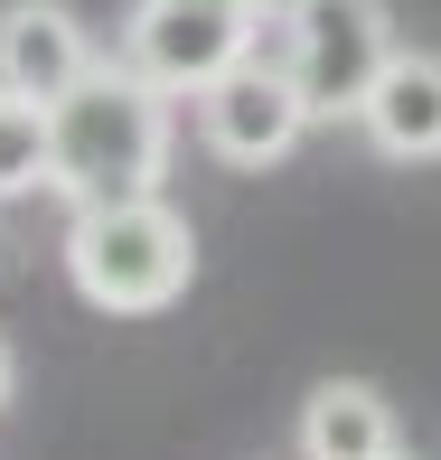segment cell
<instances>
[{"instance_id":"obj_1","label":"cell","mask_w":441,"mask_h":460,"mask_svg":"<svg viewBox=\"0 0 441 460\" xmlns=\"http://www.w3.org/2000/svg\"><path fill=\"white\" fill-rule=\"evenodd\" d=\"M57 132V160H48V188L66 207H122V198H160V179H170V151H179V113L170 94L151 85V75H132L113 57V66H94L85 85L48 113Z\"/></svg>"},{"instance_id":"obj_2","label":"cell","mask_w":441,"mask_h":460,"mask_svg":"<svg viewBox=\"0 0 441 460\" xmlns=\"http://www.w3.org/2000/svg\"><path fill=\"white\" fill-rule=\"evenodd\" d=\"M66 282H75V301L113 310V320H151L198 282V226L170 198L75 207L66 217Z\"/></svg>"},{"instance_id":"obj_3","label":"cell","mask_w":441,"mask_h":460,"mask_svg":"<svg viewBox=\"0 0 441 460\" xmlns=\"http://www.w3.org/2000/svg\"><path fill=\"white\" fill-rule=\"evenodd\" d=\"M254 38H263V19L244 0H141L132 29H122V66L151 75L170 103L179 94L198 103L216 75H235L254 57Z\"/></svg>"},{"instance_id":"obj_4","label":"cell","mask_w":441,"mask_h":460,"mask_svg":"<svg viewBox=\"0 0 441 460\" xmlns=\"http://www.w3.org/2000/svg\"><path fill=\"white\" fill-rule=\"evenodd\" d=\"M291 85H301L310 122H357L375 94V75L394 66V19L385 0H310L291 19Z\"/></svg>"},{"instance_id":"obj_5","label":"cell","mask_w":441,"mask_h":460,"mask_svg":"<svg viewBox=\"0 0 441 460\" xmlns=\"http://www.w3.org/2000/svg\"><path fill=\"white\" fill-rule=\"evenodd\" d=\"M301 132H310V103L291 85V66L244 57L235 75H216V85L198 94V141H207V160H225V170H272V160H291Z\"/></svg>"},{"instance_id":"obj_6","label":"cell","mask_w":441,"mask_h":460,"mask_svg":"<svg viewBox=\"0 0 441 460\" xmlns=\"http://www.w3.org/2000/svg\"><path fill=\"white\" fill-rule=\"evenodd\" d=\"M94 66H103L94 29L66 10V0H10V10H0V94L48 103V113H57Z\"/></svg>"},{"instance_id":"obj_7","label":"cell","mask_w":441,"mask_h":460,"mask_svg":"<svg viewBox=\"0 0 441 460\" xmlns=\"http://www.w3.org/2000/svg\"><path fill=\"white\" fill-rule=\"evenodd\" d=\"M357 132L385 160H441V57L432 48H394V66L375 75Z\"/></svg>"},{"instance_id":"obj_8","label":"cell","mask_w":441,"mask_h":460,"mask_svg":"<svg viewBox=\"0 0 441 460\" xmlns=\"http://www.w3.org/2000/svg\"><path fill=\"white\" fill-rule=\"evenodd\" d=\"M291 442H301V460H385V451H404V442H394V404L375 385H357V376L310 385Z\"/></svg>"},{"instance_id":"obj_9","label":"cell","mask_w":441,"mask_h":460,"mask_svg":"<svg viewBox=\"0 0 441 460\" xmlns=\"http://www.w3.org/2000/svg\"><path fill=\"white\" fill-rule=\"evenodd\" d=\"M48 160H57L48 103L0 94V207H10V198H38V188H48Z\"/></svg>"},{"instance_id":"obj_10","label":"cell","mask_w":441,"mask_h":460,"mask_svg":"<svg viewBox=\"0 0 441 460\" xmlns=\"http://www.w3.org/2000/svg\"><path fill=\"white\" fill-rule=\"evenodd\" d=\"M244 10H254V19H263V29H272V19H282V29H291V19H301V10H310V0H244Z\"/></svg>"},{"instance_id":"obj_11","label":"cell","mask_w":441,"mask_h":460,"mask_svg":"<svg viewBox=\"0 0 441 460\" xmlns=\"http://www.w3.org/2000/svg\"><path fill=\"white\" fill-rule=\"evenodd\" d=\"M10 394H19V358H10V339H0V413H10Z\"/></svg>"},{"instance_id":"obj_12","label":"cell","mask_w":441,"mask_h":460,"mask_svg":"<svg viewBox=\"0 0 441 460\" xmlns=\"http://www.w3.org/2000/svg\"><path fill=\"white\" fill-rule=\"evenodd\" d=\"M385 460H413V451H385Z\"/></svg>"}]
</instances>
